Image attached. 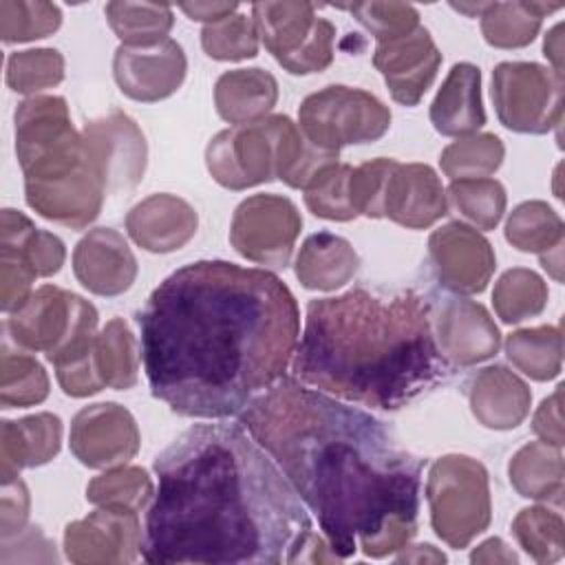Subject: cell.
I'll list each match as a JSON object with an SVG mask.
<instances>
[{"label":"cell","mask_w":565,"mask_h":565,"mask_svg":"<svg viewBox=\"0 0 565 565\" xmlns=\"http://www.w3.org/2000/svg\"><path fill=\"white\" fill-rule=\"evenodd\" d=\"M137 322L152 395L183 417L218 419L282 380L300 313L278 276L199 260L159 282Z\"/></svg>","instance_id":"1"},{"label":"cell","mask_w":565,"mask_h":565,"mask_svg":"<svg viewBox=\"0 0 565 565\" xmlns=\"http://www.w3.org/2000/svg\"><path fill=\"white\" fill-rule=\"evenodd\" d=\"M300 501L316 514L338 558H384L417 532L424 461L406 452L373 415L278 380L241 411Z\"/></svg>","instance_id":"2"},{"label":"cell","mask_w":565,"mask_h":565,"mask_svg":"<svg viewBox=\"0 0 565 565\" xmlns=\"http://www.w3.org/2000/svg\"><path fill=\"white\" fill-rule=\"evenodd\" d=\"M148 563H296L313 532L282 470L234 424H199L157 459Z\"/></svg>","instance_id":"3"},{"label":"cell","mask_w":565,"mask_h":565,"mask_svg":"<svg viewBox=\"0 0 565 565\" xmlns=\"http://www.w3.org/2000/svg\"><path fill=\"white\" fill-rule=\"evenodd\" d=\"M291 366L302 384L377 411H397L448 375L433 305L411 289L311 300Z\"/></svg>","instance_id":"4"},{"label":"cell","mask_w":565,"mask_h":565,"mask_svg":"<svg viewBox=\"0 0 565 565\" xmlns=\"http://www.w3.org/2000/svg\"><path fill=\"white\" fill-rule=\"evenodd\" d=\"M15 154L26 203L40 216L71 230L99 216L108 192L62 97L33 95L18 106Z\"/></svg>","instance_id":"5"},{"label":"cell","mask_w":565,"mask_h":565,"mask_svg":"<svg viewBox=\"0 0 565 565\" xmlns=\"http://www.w3.org/2000/svg\"><path fill=\"white\" fill-rule=\"evenodd\" d=\"M426 499L435 534L455 550L466 547L490 525L488 472L472 457H439L426 479Z\"/></svg>","instance_id":"6"},{"label":"cell","mask_w":565,"mask_h":565,"mask_svg":"<svg viewBox=\"0 0 565 565\" xmlns=\"http://www.w3.org/2000/svg\"><path fill=\"white\" fill-rule=\"evenodd\" d=\"M97 309L77 294L42 285L4 320V335L20 349L44 353L49 362L95 338Z\"/></svg>","instance_id":"7"},{"label":"cell","mask_w":565,"mask_h":565,"mask_svg":"<svg viewBox=\"0 0 565 565\" xmlns=\"http://www.w3.org/2000/svg\"><path fill=\"white\" fill-rule=\"evenodd\" d=\"M391 126V110L371 93L327 86L302 99L298 128L316 148L338 154L340 148L380 139Z\"/></svg>","instance_id":"8"},{"label":"cell","mask_w":565,"mask_h":565,"mask_svg":"<svg viewBox=\"0 0 565 565\" xmlns=\"http://www.w3.org/2000/svg\"><path fill=\"white\" fill-rule=\"evenodd\" d=\"M252 20L258 40L285 71L309 75L333 62L335 26L318 18L311 2H256Z\"/></svg>","instance_id":"9"},{"label":"cell","mask_w":565,"mask_h":565,"mask_svg":"<svg viewBox=\"0 0 565 565\" xmlns=\"http://www.w3.org/2000/svg\"><path fill=\"white\" fill-rule=\"evenodd\" d=\"M492 102L505 128L550 132L563 119V75L536 62H501L492 71Z\"/></svg>","instance_id":"10"},{"label":"cell","mask_w":565,"mask_h":565,"mask_svg":"<svg viewBox=\"0 0 565 565\" xmlns=\"http://www.w3.org/2000/svg\"><path fill=\"white\" fill-rule=\"evenodd\" d=\"M278 115L216 132L205 148V163L216 183L247 190L278 179Z\"/></svg>","instance_id":"11"},{"label":"cell","mask_w":565,"mask_h":565,"mask_svg":"<svg viewBox=\"0 0 565 565\" xmlns=\"http://www.w3.org/2000/svg\"><path fill=\"white\" fill-rule=\"evenodd\" d=\"M300 227V212L287 196L254 194L234 210L230 243L252 263L285 267Z\"/></svg>","instance_id":"12"},{"label":"cell","mask_w":565,"mask_h":565,"mask_svg":"<svg viewBox=\"0 0 565 565\" xmlns=\"http://www.w3.org/2000/svg\"><path fill=\"white\" fill-rule=\"evenodd\" d=\"M82 137L108 194L132 190L143 179L148 146L132 117L121 110H110L108 115L90 119Z\"/></svg>","instance_id":"13"},{"label":"cell","mask_w":565,"mask_h":565,"mask_svg":"<svg viewBox=\"0 0 565 565\" xmlns=\"http://www.w3.org/2000/svg\"><path fill=\"white\" fill-rule=\"evenodd\" d=\"M141 525L135 510L108 508L73 521L64 530V552L77 565L132 563L141 554Z\"/></svg>","instance_id":"14"},{"label":"cell","mask_w":565,"mask_h":565,"mask_svg":"<svg viewBox=\"0 0 565 565\" xmlns=\"http://www.w3.org/2000/svg\"><path fill=\"white\" fill-rule=\"evenodd\" d=\"M428 256L439 285L455 294L483 291L497 267L488 238L459 221H450L430 234Z\"/></svg>","instance_id":"15"},{"label":"cell","mask_w":565,"mask_h":565,"mask_svg":"<svg viewBox=\"0 0 565 565\" xmlns=\"http://www.w3.org/2000/svg\"><path fill=\"white\" fill-rule=\"evenodd\" d=\"M71 452L88 468H115L132 459L141 435L135 417L115 402L84 406L71 424Z\"/></svg>","instance_id":"16"},{"label":"cell","mask_w":565,"mask_h":565,"mask_svg":"<svg viewBox=\"0 0 565 565\" xmlns=\"http://www.w3.org/2000/svg\"><path fill=\"white\" fill-rule=\"evenodd\" d=\"M188 60L172 38L152 46L121 44L113 57V75L124 95L135 102L170 97L185 79Z\"/></svg>","instance_id":"17"},{"label":"cell","mask_w":565,"mask_h":565,"mask_svg":"<svg viewBox=\"0 0 565 565\" xmlns=\"http://www.w3.org/2000/svg\"><path fill=\"white\" fill-rule=\"evenodd\" d=\"M373 64L382 73L391 97L404 106H415L437 77L441 53L424 26L406 35L380 42Z\"/></svg>","instance_id":"18"},{"label":"cell","mask_w":565,"mask_h":565,"mask_svg":"<svg viewBox=\"0 0 565 565\" xmlns=\"http://www.w3.org/2000/svg\"><path fill=\"white\" fill-rule=\"evenodd\" d=\"M433 329L444 360L457 366L479 364L501 347V333L488 309L468 298H444L433 313Z\"/></svg>","instance_id":"19"},{"label":"cell","mask_w":565,"mask_h":565,"mask_svg":"<svg viewBox=\"0 0 565 565\" xmlns=\"http://www.w3.org/2000/svg\"><path fill=\"white\" fill-rule=\"evenodd\" d=\"M75 278L97 296H119L137 278V258L113 227L90 230L73 249Z\"/></svg>","instance_id":"20"},{"label":"cell","mask_w":565,"mask_h":565,"mask_svg":"<svg viewBox=\"0 0 565 565\" xmlns=\"http://www.w3.org/2000/svg\"><path fill=\"white\" fill-rule=\"evenodd\" d=\"M448 214V199L437 172L426 163H399L393 168L384 216L408 230H424Z\"/></svg>","instance_id":"21"},{"label":"cell","mask_w":565,"mask_h":565,"mask_svg":"<svg viewBox=\"0 0 565 565\" xmlns=\"http://www.w3.org/2000/svg\"><path fill=\"white\" fill-rule=\"evenodd\" d=\"M199 227L196 210L177 194H150L126 216L130 238L154 254L181 249Z\"/></svg>","instance_id":"22"},{"label":"cell","mask_w":565,"mask_h":565,"mask_svg":"<svg viewBox=\"0 0 565 565\" xmlns=\"http://www.w3.org/2000/svg\"><path fill=\"white\" fill-rule=\"evenodd\" d=\"M468 399L479 424L492 430H510L527 417L532 393L516 373L494 364L472 377Z\"/></svg>","instance_id":"23"},{"label":"cell","mask_w":565,"mask_h":565,"mask_svg":"<svg viewBox=\"0 0 565 565\" xmlns=\"http://www.w3.org/2000/svg\"><path fill=\"white\" fill-rule=\"evenodd\" d=\"M62 444V422L53 413H35L22 419H4L0 428V477L15 481L22 468L49 463Z\"/></svg>","instance_id":"24"},{"label":"cell","mask_w":565,"mask_h":565,"mask_svg":"<svg viewBox=\"0 0 565 565\" xmlns=\"http://www.w3.org/2000/svg\"><path fill=\"white\" fill-rule=\"evenodd\" d=\"M430 121L439 135L466 137L486 124L481 104V71L475 64H455L430 104Z\"/></svg>","instance_id":"25"},{"label":"cell","mask_w":565,"mask_h":565,"mask_svg":"<svg viewBox=\"0 0 565 565\" xmlns=\"http://www.w3.org/2000/svg\"><path fill=\"white\" fill-rule=\"evenodd\" d=\"M278 82L263 68H234L223 73L214 86L216 113L234 126L254 124L276 106Z\"/></svg>","instance_id":"26"},{"label":"cell","mask_w":565,"mask_h":565,"mask_svg":"<svg viewBox=\"0 0 565 565\" xmlns=\"http://www.w3.org/2000/svg\"><path fill=\"white\" fill-rule=\"evenodd\" d=\"M358 267L360 256L353 245L331 232L307 236L296 258V276L300 285L316 291H333L347 285Z\"/></svg>","instance_id":"27"},{"label":"cell","mask_w":565,"mask_h":565,"mask_svg":"<svg viewBox=\"0 0 565 565\" xmlns=\"http://www.w3.org/2000/svg\"><path fill=\"white\" fill-rule=\"evenodd\" d=\"M0 252L18 256L35 274V278L57 274L66 258L64 243L55 234L38 230L31 218L11 207L2 210Z\"/></svg>","instance_id":"28"},{"label":"cell","mask_w":565,"mask_h":565,"mask_svg":"<svg viewBox=\"0 0 565 565\" xmlns=\"http://www.w3.org/2000/svg\"><path fill=\"white\" fill-rule=\"evenodd\" d=\"M512 488L534 501L563 503V455L558 446L530 441L514 452L508 466Z\"/></svg>","instance_id":"29"},{"label":"cell","mask_w":565,"mask_h":565,"mask_svg":"<svg viewBox=\"0 0 565 565\" xmlns=\"http://www.w3.org/2000/svg\"><path fill=\"white\" fill-rule=\"evenodd\" d=\"M561 7L563 2H486L481 33L490 46L521 49L536 38L543 18Z\"/></svg>","instance_id":"30"},{"label":"cell","mask_w":565,"mask_h":565,"mask_svg":"<svg viewBox=\"0 0 565 565\" xmlns=\"http://www.w3.org/2000/svg\"><path fill=\"white\" fill-rule=\"evenodd\" d=\"M49 395V375L44 366L20 349L9 335L2 338L0 355V404L2 408H22L44 402Z\"/></svg>","instance_id":"31"},{"label":"cell","mask_w":565,"mask_h":565,"mask_svg":"<svg viewBox=\"0 0 565 565\" xmlns=\"http://www.w3.org/2000/svg\"><path fill=\"white\" fill-rule=\"evenodd\" d=\"M508 360L527 377L536 382L552 380L563 364V335L558 327L519 329L505 340Z\"/></svg>","instance_id":"32"},{"label":"cell","mask_w":565,"mask_h":565,"mask_svg":"<svg viewBox=\"0 0 565 565\" xmlns=\"http://www.w3.org/2000/svg\"><path fill=\"white\" fill-rule=\"evenodd\" d=\"M97 369L106 386L126 391L137 384L139 351L137 340L121 318H113L95 335Z\"/></svg>","instance_id":"33"},{"label":"cell","mask_w":565,"mask_h":565,"mask_svg":"<svg viewBox=\"0 0 565 565\" xmlns=\"http://www.w3.org/2000/svg\"><path fill=\"white\" fill-rule=\"evenodd\" d=\"M106 20L126 46H152L168 40L174 24L172 9L150 2H108Z\"/></svg>","instance_id":"34"},{"label":"cell","mask_w":565,"mask_h":565,"mask_svg":"<svg viewBox=\"0 0 565 565\" xmlns=\"http://www.w3.org/2000/svg\"><path fill=\"white\" fill-rule=\"evenodd\" d=\"M505 238L519 252L541 256L563 245V218L545 201H525L510 212Z\"/></svg>","instance_id":"35"},{"label":"cell","mask_w":565,"mask_h":565,"mask_svg":"<svg viewBox=\"0 0 565 565\" xmlns=\"http://www.w3.org/2000/svg\"><path fill=\"white\" fill-rule=\"evenodd\" d=\"M503 141L492 132H475L459 137L444 148L439 166L452 181L461 179H488L503 161Z\"/></svg>","instance_id":"36"},{"label":"cell","mask_w":565,"mask_h":565,"mask_svg":"<svg viewBox=\"0 0 565 565\" xmlns=\"http://www.w3.org/2000/svg\"><path fill=\"white\" fill-rule=\"evenodd\" d=\"M492 302L505 324H516L539 316L547 305L545 280L525 267L508 269L494 285Z\"/></svg>","instance_id":"37"},{"label":"cell","mask_w":565,"mask_h":565,"mask_svg":"<svg viewBox=\"0 0 565 565\" xmlns=\"http://www.w3.org/2000/svg\"><path fill=\"white\" fill-rule=\"evenodd\" d=\"M512 534L523 552L541 563H556L565 552V525L558 512L534 505L521 510L512 521Z\"/></svg>","instance_id":"38"},{"label":"cell","mask_w":565,"mask_h":565,"mask_svg":"<svg viewBox=\"0 0 565 565\" xmlns=\"http://www.w3.org/2000/svg\"><path fill=\"white\" fill-rule=\"evenodd\" d=\"M154 497L152 479L143 468L137 466H115L86 486V499L97 508H126L143 510Z\"/></svg>","instance_id":"39"},{"label":"cell","mask_w":565,"mask_h":565,"mask_svg":"<svg viewBox=\"0 0 565 565\" xmlns=\"http://www.w3.org/2000/svg\"><path fill=\"white\" fill-rule=\"evenodd\" d=\"M62 24V11L53 2H0V38L7 44L46 38Z\"/></svg>","instance_id":"40"},{"label":"cell","mask_w":565,"mask_h":565,"mask_svg":"<svg viewBox=\"0 0 565 565\" xmlns=\"http://www.w3.org/2000/svg\"><path fill=\"white\" fill-rule=\"evenodd\" d=\"M448 194L459 214L479 230H494L505 212V190L497 179L452 181Z\"/></svg>","instance_id":"41"},{"label":"cell","mask_w":565,"mask_h":565,"mask_svg":"<svg viewBox=\"0 0 565 565\" xmlns=\"http://www.w3.org/2000/svg\"><path fill=\"white\" fill-rule=\"evenodd\" d=\"M353 168L349 163H329L324 166L305 188L307 207L327 221H351L355 210L349 196V179Z\"/></svg>","instance_id":"42"},{"label":"cell","mask_w":565,"mask_h":565,"mask_svg":"<svg viewBox=\"0 0 565 565\" xmlns=\"http://www.w3.org/2000/svg\"><path fill=\"white\" fill-rule=\"evenodd\" d=\"M64 79V57L55 49H26L7 60V84L11 90L31 95Z\"/></svg>","instance_id":"43"},{"label":"cell","mask_w":565,"mask_h":565,"mask_svg":"<svg viewBox=\"0 0 565 565\" xmlns=\"http://www.w3.org/2000/svg\"><path fill=\"white\" fill-rule=\"evenodd\" d=\"M258 42L254 20L241 13H232L214 24H205L201 31L203 51L223 62L254 57L258 53Z\"/></svg>","instance_id":"44"},{"label":"cell","mask_w":565,"mask_h":565,"mask_svg":"<svg viewBox=\"0 0 565 565\" xmlns=\"http://www.w3.org/2000/svg\"><path fill=\"white\" fill-rule=\"evenodd\" d=\"M51 364L55 366V377L62 391L71 397H88L106 386L97 369L95 338L68 349Z\"/></svg>","instance_id":"45"},{"label":"cell","mask_w":565,"mask_h":565,"mask_svg":"<svg viewBox=\"0 0 565 565\" xmlns=\"http://www.w3.org/2000/svg\"><path fill=\"white\" fill-rule=\"evenodd\" d=\"M342 9H349L353 18L375 35L377 44L406 35L419 26L417 9L404 2H355Z\"/></svg>","instance_id":"46"},{"label":"cell","mask_w":565,"mask_h":565,"mask_svg":"<svg viewBox=\"0 0 565 565\" xmlns=\"http://www.w3.org/2000/svg\"><path fill=\"white\" fill-rule=\"evenodd\" d=\"M397 166L395 159H373L364 161L362 166L353 168L349 179V196L355 214L369 216V218H382L384 216V194L386 183Z\"/></svg>","instance_id":"47"},{"label":"cell","mask_w":565,"mask_h":565,"mask_svg":"<svg viewBox=\"0 0 565 565\" xmlns=\"http://www.w3.org/2000/svg\"><path fill=\"white\" fill-rule=\"evenodd\" d=\"M29 505H31V497L26 486L20 479L2 483V503H0V539L2 541L24 530L29 519Z\"/></svg>","instance_id":"48"},{"label":"cell","mask_w":565,"mask_h":565,"mask_svg":"<svg viewBox=\"0 0 565 565\" xmlns=\"http://www.w3.org/2000/svg\"><path fill=\"white\" fill-rule=\"evenodd\" d=\"M561 397H563V384L556 386V391L541 402V406L534 413L532 428L541 437V441L552 446H563V411H561Z\"/></svg>","instance_id":"49"},{"label":"cell","mask_w":565,"mask_h":565,"mask_svg":"<svg viewBox=\"0 0 565 565\" xmlns=\"http://www.w3.org/2000/svg\"><path fill=\"white\" fill-rule=\"evenodd\" d=\"M238 9L236 2H185L181 4V11L190 20H199L205 24H214L227 15H232Z\"/></svg>","instance_id":"50"},{"label":"cell","mask_w":565,"mask_h":565,"mask_svg":"<svg viewBox=\"0 0 565 565\" xmlns=\"http://www.w3.org/2000/svg\"><path fill=\"white\" fill-rule=\"evenodd\" d=\"M472 563H516V554L501 541V539H488L470 554Z\"/></svg>","instance_id":"51"},{"label":"cell","mask_w":565,"mask_h":565,"mask_svg":"<svg viewBox=\"0 0 565 565\" xmlns=\"http://www.w3.org/2000/svg\"><path fill=\"white\" fill-rule=\"evenodd\" d=\"M563 24H554L547 35H545V42H543V51H545V57L552 62V71L563 75Z\"/></svg>","instance_id":"52"},{"label":"cell","mask_w":565,"mask_h":565,"mask_svg":"<svg viewBox=\"0 0 565 565\" xmlns=\"http://www.w3.org/2000/svg\"><path fill=\"white\" fill-rule=\"evenodd\" d=\"M399 563H444L446 556L437 552L433 545H413L411 550L397 556Z\"/></svg>","instance_id":"53"},{"label":"cell","mask_w":565,"mask_h":565,"mask_svg":"<svg viewBox=\"0 0 565 565\" xmlns=\"http://www.w3.org/2000/svg\"><path fill=\"white\" fill-rule=\"evenodd\" d=\"M539 258H541V265H543L556 280H563V245H556L554 249L541 254Z\"/></svg>","instance_id":"54"},{"label":"cell","mask_w":565,"mask_h":565,"mask_svg":"<svg viewBox=\"0 0 565 565\" xmlns=\"http://www.w3.org/2000/svg\"><path fill=\"white\" fill-rule=\"evenodd\" d=\"M452 9H457V11H461V13H468V15H472V18H477V15H481V11H483V7H486V2H477V4H450Z\"/></svg>","instance_id":"55"}]
</instances>
